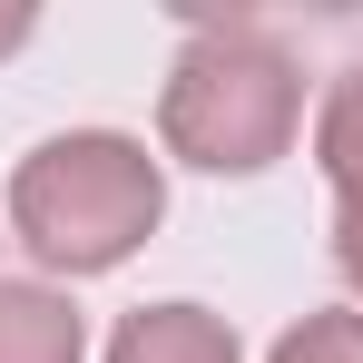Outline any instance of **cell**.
<instances>
[{"label":"cell","mask_w":363,"mask_h":363,"mask_svg":"<svg viewBox=\"0 0 363 363\" xmlns=\"http://www.w3.org/2000/svg\"><path fill=\"white\" fill-rule=\"evenodd\" d=\"M334 275L363 295V216H334Z\"/></svg>","instance_id":"7"},{"label":"cell","mask_w":363,"mask_h":363,"mask_svg":"<svg viewBox=\"0 0 363 363\" xmlns=\"http://www.w3.org/2000/svg\"><path fill=\"white\" fill-rule=\"evenodd\" d=\"M314 167L334 186V216H363V60L324 79V108H314Z\"/></svg>","instance_id":"5"},{"label":"cell","mask_w":363,"mask_h":363,"mask_svg":"<svg viewBox=\"0 0 363 363\" xmlns=\"http://www.w3.org/2000/svg\"><path fill=\"white\" fill-rule=\"evenodd\" d=\"M304 128V69L265 30H196L157 89V147L196 177H265Z\"/></svg>","instance_id":"2"},{"label":"cell","mask_w":363,"mask_h":363,"mask_svg":"<svg viewBox=\"0 0 363 363\" xmlns=\"http://www.w3.org/2000/svg\"><path fill=\"white\" fill-rule=\"evenodd\" d=\"M108 363H245L236 324L226 314H206V304H138L118 314V334H108Z\"/></svg>","instance_id":"3"},{"label":"cell","mask_w":363,"mask_h":363,"mask_svg":"<svg viewBox=\"0 0 363 363\" xmlns=\"http://www.w3.org/2000/svg\"><path fill=\"white\" fill-rule=\"evenodd\" d=\"M0 363H89V324L60 285L0 275Z\"/></svg>","instance_id":"4"},{"label":"cell","mask_w":363,"mask_h":363,"mask_svg":"<svg viewBox=\"0 0 363 363\" xmlns=\"http://www.w3.org/2000/svg\"><path fill=\"white\" fill-rule=\"evenodd\" d=\"M30 30H40V10H20V0H10V10H0V60H10V50H20Z\"/></svg>","instance_id":"8"},{"label":"cell","mask_w":363,"mask_h":363,"mask_svg":"<svg viewBox=\"0 0 363 363\" xmlns=\"http://www.w3.org/2000/svg\"><path fill=\"white\" fill-rule=\"evenodd\" d=\"M265 363H363V304H324V314L285 324Z\"/></svg>","instance_id":"6"},{"label":"cell","mask_w":363,"mask_h":363,"mask_svg":"<svg viewBox=\"0 0 363 363\" xmlns=\"http://www.w3.org/2000/svg\"><path fill=\"white\" fill-rule=\"evenodd\" d=\"M167 216V167L118 138V128H69L40 138L10 167V236L30 245V265L50 275H108Z\"/></svg>","instance_id":"1"}]
</instances>
